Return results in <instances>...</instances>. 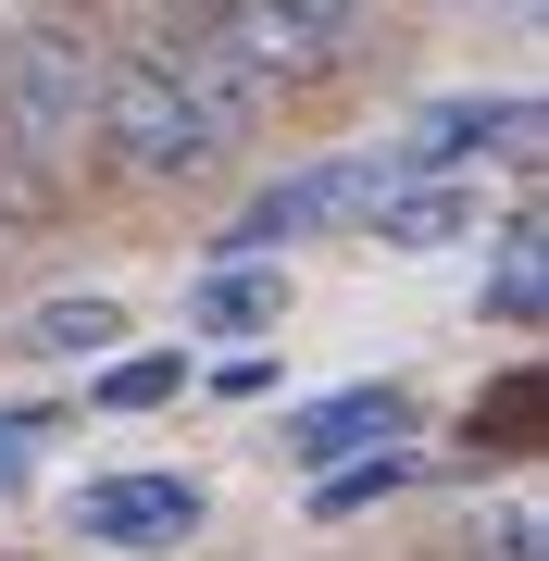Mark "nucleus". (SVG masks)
<instances>
[{
	"label": "nucleus",
	"mask_w": 549,
	"mask_h": 561,
	"mask_svg": "<svg viewBox=\"0 0 549 561\" xmlns=\"http://www.w3.org/2000/svg\"><path fill=\"white\" fill-rule=\"evenodd\" d=\"M0 486H13V424H0Z\"/></svg>",
	"instance_id": "16"
},
{
	"label": "nucleus",
	"mask_w": 549,
	"mask_h": 561,
	"mask_svg": "<svg viewBox=\"0 0 549 561\" xmlns=\"http://www.w3.org/2000/svg\"><path fill=\"white\" fill-rule=\"evenodd\" d=\"M387 187V150H350V162H300V175H275L263 201L225 225V262H275L287 238H325V225H363Z\"/></svg>",
	"instance_id": "3"
},
{
	"label": "nucleus",
	"mask_w": 549,
	"mask_h": 561,
	"mask_svg": "<svg viewBox=\"0 0 549 561\" xmlns=\"http://www.w3.org/2000/svg\"><path fill=\"white\" fill-rule=\"evenodd\" d=\"M488 300H500V324H537V225L500 238V287H488Z\"/></svg>",
	"instance_id": "13"
},
{
	"label": "nucleus",
	"mask_w": 549,
	"mask_h": 561,
	"mask_svg": "<svg viewBox=\"0 0 549 561\" xmlns=\"http://www.w3.org/2000/svg\"><path fill=\"white\" fill-rule=\"evenodd\" d=\"M462 561H549V524H537V500H500V512L462 537Z\"/></svg>",
	"instance_id": "12"
},
{
	"label": "nucleus",
	"mask_w": 549,
	"mask_h": 561,
	"mask_svg": "<svg viewBox=\"0 0 549 561\" xmlns=\"http://www.w3.org/2000/svg\"><path fill=\"white\" fill-rule=\"evenodd\" d=\"M387 486H412V449L387 437V449H363V461H325V474H312V512L325 524H350V512H375Z\"/></svg>",
	"instance_id": "10"
},
{
	"label": "nucleus",
	"mask_w": 549,
	"mask_h": 561,
	"mask_svg": "<svg viewBox=\"0 0 549 561\" xmlns=\"http://www.w3.org/2000/svg\"><path fill=\"white\" fill-rule=\"evenodd\" d=\"M187 324H201V337H263V324H287V275L275 262H213V275L187 287Z\"/></svg>",
	"instance_id": "8"
},
{
	"label": "nucleus",
	"mask_w": 549,
	"mask_h": 561,
	"mask_svg": "<svg viewBox=\"0 0 549 561\" xmlns=\"http://www.w3.org/2000/svg\"><path fill=\"white\" fill-rule=\"evenodd\" d=\"M101 162L125 187H187V175L225 162V125L175 88L163 50H113V76H101Z\"/></svg>",
	"instance_id": "2"
},
{
	"label": "nucleus",
	"mask_w": 549,
	"mask_h": 561,
	"mask_svg": "<svg viewBox=\"0 0 549 561\" xmlns=\"http://www.w3.org/2000/svg\"><path fill=\"white\" fill-rule=\"evenodd\" d=\"M287 13H300V25H312L325 50H350V38H363V13H375V0H287Z\"/></svg>",
	"instance_id": "14"
},
{
	"label": "nucleus",
	"mask_w": 549,
	"mask_h": 561,
	"mask_svg": "<svg viewBox=\"0 0 549 561\" xmlns=\"http://www.w3.org/2000/svg\"><path fill=\"white\" fill-rule=\"evenodd\" d=\"M138 13H150V38H163V25H201L213 0H138Z\"/></svg>",
	"instance_id": "15"
},
{
	"label": "nucleus",
	"mask_w": 549,
	"mask_h": 561,
	"mask_svg": "<svg viewBox=\"0 0 549 561\" xmlns=\"http://www.w3.org/2000/svg\"><path fill=\"white\" fill-rule=\"evenodd\" d=\"M13 350L25 362H88V350H125V312L101 300V287H62V300H38L13 324Z\"/></svg>",
	"instance_id": "9"
},
{
	"label": "nucleus",
	"mask_w": 549,
	"mask_h": 561,
	"mask_svg": "<svg viewBox=\"0 0 549 561\" xmlns=\"http://www.w3.org/2000/svg\"><path fill=\"white\" fill-rule=\"evenodd\" d=\"M537 162V101L525 88H462V101L412 113V138L387 150V175H462V162Z\"/></svg>",
	"instance_id": "4"
},
{
	"label": "nucleus",
	"mask_w": 549,
	"mask_h": 561,
	"mask_svg": "<svg viewBox=\"0 0 549 561\" xmlns=\"http://www.w3.org/2000/svg\"><path fill=\"white\" fill-rule=\"evenodd\" d=\"M387 437H412V400L400 387H338V400H300L287 412V461H363V449H387Z\"/></svg>",
	"instance_id": "7"
},
{
	"label": "nucleus",
	"mask_w": 549,
	"mask_h": 561,
	"mask_svg": "<svg viewBox=\"0 0 549 561\" xmlns=\"http://www.w3.org/2000/svg\"><path fill=\"white\" fill-rule=\"evenodd\" d=\"M201 524V486L187 474H101L76 500V537L88 549H163V537H187Z\"/></svg>",
	"instance_id": "5"
},
{
	"label": "nucleus",
	"mask_w": 549,
	"mask_h": 561,
	"mask_svg": "<svg viewBox=\"0 0 549 561\" xmlns=\"http://www.w3.org/2000/svg\"><path fill=\"white\" fill-rule=\"evenodd\" d=\"M175 387H187V350H125V362L88 375V400H101V412H163Z\"/></svg>",
	"instance_id": "11"
},
{
	"label": "nucleus",
	"mask_w": 549,
	"mask_h": 561,
	"mask_svg": "<svg viewBox=\"0 0 549 561\" xmlns=\"http://www.w3.org/2000/svg\"><path fill=\"white\" fill-rule=\"evenodd\" d=\"M101 76L113 50L88 25H13L0 38V162L76 201V175L101 162Z\"/></svg>",
	"instance_id": "1"
},
{
	"label": "nucleus",
	"mask_w": 549,
	"mask_h": 561,
	"mask_svg": "<svg viewBox=\"0 0 549 561\" xmlns=\"http://www.w3.org/2000/svg\"><path fill=\"white\" fill-rule=\"evenodd\" d=\"M201 25H213V38L238 50V62H250V76H263V88H275V101H287V88H312V76H325V62H338V50L312 38L300 13H287V0H213Z\"/></svg>",
	"instance_id": "6"
}]
</instances>
